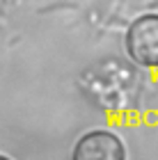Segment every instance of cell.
I'll use <instances>...</instances> for the list:
<instances>
[{"label": "cell", "mask_w": 158, "mask_h": 160, "mask_svg": "<svg viewBox=\"0 0 158 160\" xmlns=\"http://www.w3.org/2000/svg\"><path fill=\"white\" fill-rule=\"evenodd\" d=\"M74 160H126V149L110 130H89L76 142Z\"/></svg>", "instance_id": "obj_2"}, {"label": "cell", "mask_w": 158, "mask_h": 160, "mask_svg": "<svg viewBox=\"0 0 158 160\" xmlns=\"http://www.w3.org/2000/svg\"><path fill=\"white\" fill-rule=\"evenodd\" d=\"M128 57L147 69H158V14H142L126 30Z\"/></svg>", "instance_id": "obj_1"}, {"label": "cell", "mask_w": 158, "mask_h": 160, "mask_svg": "<svg viewBox=\"0 0 158 160\" xmlns=\"http://www.w3.org/2000/svg\"><path fill=\"white\" fill-rule=\"evenodd\" d=\"M0 160H9V158H7V156H0Z\"/></svg>", "instance_id": "obj_3"}]
</instances>
